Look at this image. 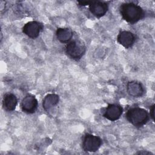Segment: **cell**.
<instances>
[{
	"mask_svg": "<svg viewBox=\"0 0 155 155\" xmlns=\"http://www.w3.org/2000/svg\"><path fill=\"white\" fill-rule=\"evenodd\" d=\"M119 12L122 19L130 24H134L145 16L143 9L133 2H126L120 4Z\"/></svg>",
	"mask_w": 155,
	"mask_h": 155,
	"instance_id": "obj_1",
	"label": "cell"
},
{
	"mask_svg": "<svg viewBox=\"0 0 155 155\" xmlns=\"http://www.w3.org/2000/svg\"><path fill=\"white\" fill-rule=\"evenodd\" d=\"M125 117L133 126L140 128L148 122L150 115L145 109L139 107H133L127 111Z\"/></svg>",
	"mask_w": 155,
	"mask_h": 155,
	"instance_id": "obj_2",
	"label": "cell"
},
{
	"mask_svg": "<svg viewBox=\"0 0 155 155\" xmlns=\"http://www.w3.org/2000/svg\"><path fill=\"white\" fill-rule=\"evenodd\" d=\"M66 54L71 59L79 61L86 52L85 44L80 40L74 39L68 42L65 47Z\"/></svg>",
	"mask_w": 155,
	"mask_h": 155,
	"instance_id": "obj_3",
	"label": "cell"
},
{
	"mask_svg": "<svg viewBox=\"0 0 155 155\" xmlns=\"http://www.w3.org/2000/svg\"><path fill=\"white\" fill-rule=\"evenodd\" d=\"M102 144V139L98 136L85 133L82 138V148L90 153L96 152Z\"/></svg>",
	"mask_w": 155,
	"mask_h": 155,
	"instance_id": "obj_4",
	"label": "cell"
},
{
	"mask_svg": "<svg viewBox=\"0 0 155 155\" xmlns=\"http://www.w3.org/2000/svg\"><path fill=\"white\" fill-rule=\"evenodd\" d=\"M43 28L44 25L42 23L36 21H31L24 24L22 30L23 33L28 38L36 39L39 36Z\"/></svg>",
	"mask_w": 155,
	"mask_h": 155,
	"instance_id": "obj_5",
	"label": "cell"
},
{
	"mask_svg": "<svg viewBox=\"0 0 155 155\" xmlns=\"http://www.w3.org/2000/svg\"><path fill=\"white\" fill-rule=\"evenodd\" d=\"M122 107L117 104H110L105 108L103 116L108 120L114 122L121 117L123 113Z\"/></svg>",
	"mask_w": 155,
	"mask_h": 155,
	"instance_id": "obj_6",
	"label": "cell"
},
{
	"mask_svg": "<svg viewBox=\"0 0 155 155\" xmlns=\"http://www.w3.org/2000/svg\"><path fill=\"white\" fill-rule=\"evenodd\" d=\"M38 107V102L36 97L31 94H27L21 101V108L27 114L35 113Z\"/></svg>",
	"mask_w": 155,
	"mask_h": 155,
	"instance_id": "obj_7",
	"label": "cell"
},
{
	"mask_svg": "<svg viewBox=\"0 0 155 155\" xmlns=\"http://www.w3.org/2000/svg\"><path fill=\"white\" fill-rule=\"evenodd\" d=\"M88 6L91 13L97 18L104 16L108 10V4L104 1H90Z\"/></svg>",
	"mask_w": 155,
	"mask_h": 155,
	"instance_id": "obj_8",
	"label": "cell"
},
{
	"mask_svg": "<svg viewBox=\"0 0 155 155\" xmlns=\"http://www.w3.org/2000/svg\"><path fill=\"white\" fill-rule=\"evenodd\" d=\"M117 42L124 48L128 49L133 47L136 41V36L131 31H120L117 36Z\"/></svg>",
	"mask_w": 155,
	"mask_h": 155,
	"instance_id": "obj_9",
	"label": "cell"
},
{
	"mask_svg": "<svg viewBox=\"0 0 155 155\" xmlns=\"http://www.w3.org/2000/svg\"><path fill=\"white\" fill-rule=\"evenodd\" d=\"M127 93L131 97L138 98L145 94V88L143 84L137 81H131L127 84Z\"/></svg>",
	"mask_w": 155,
	"mask_h": 155,
	"instance_id": "obj_10",
	"label": "cell"
},
{
	"mask_svg": "<svg viewBox=\"0 0 155 155\" xmlns=\"http://www.w3.org/2000/svg\"><path fill=\"white\" fill-rule=\"evenodd\" d=\"M2 107L7 111H13L18 105V99L16 95L12 93H5L2 98Z\"/></svg>",
	"mask_w": 155,
	"mask_h": 155,
	"instance_id": "obj_11",
	"label": "cell"
},
{
	"mask_svg": "<svg viewBox=\"0 0 155 155\" xmlns=\"http://www.w3.org/2000/svg\"><path fill=\"white\" fill-rule=\"evenodd\" d=\"M59 102V96L57 94H47L42 100V108L47 113H49L56 107Z\"/></svg>",
	"mask_w": 155,
	"mask_h": 155,
	"instance_id": "obj_12",
	"label": "cell"
},
{
	"mask_svg": "<svg viewBox=\"0 0 155 155\" xmlns=\"http://www.w3.org/2000/svg\"><path fill=\"white\" fill-rule=\"evenodd\" d=\"M56 36L57 39L60 42L63 44H67L71 41L73 36V32L69 28L59 27L56 29Z\"/></svg>",
	"mask_w": 155,
	"mask_h": 155,
	"instance_id": "obj_13",
	"label": "cell"
},
{
	"mask_svg": "<svg viewBox=\"0 0 155 155\" xmlns=\"http://www.w3.org/2000/svg\"><path fill=\"white\" fill-rule=\"evenodd\" d=\"M154 104H153L150 108V117L151 118V119L154 121Z\"/></svg>",
	"mask_w": 155,
	"mask_h": 155,
	"instance_id": "obj_14",
	"label": "cell"
},
{
	"mask_svg": "<svg viewBox=\"0 0 155 155\" xmlns=\"http://www.w3.org/2000/svg\"><path fill=\"white\" fill-rule=\"evenodd\" d=\"M136 154H145V155H149V154H153L152 153L149 152V151H138L136 153Z\"/></svg>",
	"mask_w": 155,
	"mask_h": 155,
	"instance_id": "obj_15",
	"label": "cell"
}]
</instances>
